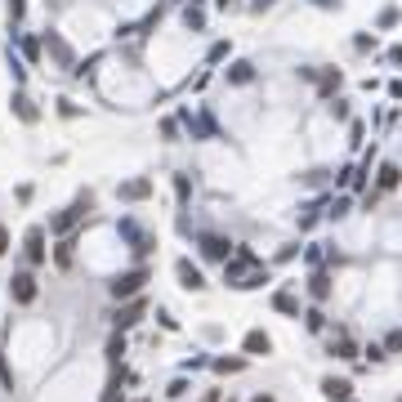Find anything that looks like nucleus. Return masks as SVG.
Returning a JSON list of instances; mask_svg holds the SVG:
<instances>
[{
  "mask_svg": "<svg viewBox=\"0 0 402 402\" xmlns=\"http://www.w3.org/2000/svg\"><path fill=\"white\" fill-rule=\"evenodd\" d=\"M148 282H152V273L139 264V268H130V273L112 277V282H107V290H112V300L126 304V300H134V295H143V286H148Z\"/></svg>",
  "mask_w": 402,
  "mask_h": 402,
  "instance_id": "obj_1",
  "label": "nucleus"
},
{
  "mask_svg": "<svg viewBox=\"0 0 402 402\" xmlns=\"http://www.w3.org/2000/svg\"><path fill=\"white\" fill-rule=\"evenodd\" d=\"M116 233L130 241V250L139 255V260H143V255H152V250H156V237H152V233H148L143 224H134V219H121V224H116Z\"/></svg>",
  "mask_w": 402,
  "mask_h": 402,
  "instance_id": "obj_2",
  "label": "nucleus"
},
{
  "mask_svg": "<svg viewBox=\"0 0 402 402\" xmlns=\"http://www.w3.org/2000/svg\"><path fill=\"white\" fill-rule=\"evenodd\" d=\"M143 318H148V300H143V295H134V300H126V304H121V309L112 313V326H116L121 335H126L130 326H139Z\"/></svg>",
  "mask_w": 402,
  "mask_h": 402,
  "instance_id": "obj_3",
  "label": "nucleus"
},
{
  "mask_svg": "<svg viewBox=\"0 0 402 402\" xmlns=\"http://www.w3.org/2000/svg\"><path fill=\"white\" fill-rule=\"evenodd\" d=\"M41 50H50V58H54L58 67H67V72L76 67V54H72V45H67L58 32H45V36H41Z\"/></svg>",
  "mask_w": 402,
  "mask_h": 402,
  "instance_id": "obj_4",
  "label": "nucleus"
},
{
  "mask_svg": "<svg viewBox=\"0 0 402 402\" xmlns=\"http://www.w3.org/2000/svg\"><path fill=\"white\" fill-rule=\"evenodd\" d=\"M197 246H201L206 260H219V264H228V260H233V241H228V237H219V233H201V237H197Z\"/></svg>",
  "mask_w": 402,
  "mask_h": 402,
  "instance_id": "obj_5",
  "label": "nucleus"
},
{
  "mask_svg": "<svg viewBox=\"0 0 402 402\" xmlns=\"http://www.w3.org/2000/svg\"><path fill=\"white\" fill-rule=\"evenodd\" d=\"M22 255H27V264H45L50 260V250H45V228L32 224L27 233H22Z\"/></svg>",
  "mask_w": 402,
  "mask_h": 402,
  "instance_id": "obj_6",
  "label": "nucleus"
},
{
  "mask_svg": "<svg viewBox=\"0 0 402 402\" xmlns=\"http://www.w3.org/2000/svg\"><path fill=\"white\" fill-rule=\"evenodd\" d=\"M9 112H14L22 126H36V121H41V107L32 103V94H27V90H14V94H9Z\"/></svg>",
  "mask_w": 402,
  "mask_h": 402,
  "instance_id": "obj_7",
  "label": "nucleus"
},
{
  "mask_svg": "<svg viewBox=\"0 0 402 402\" xmlns=\"http://www.w3.org/2000/svg\"><path fill=\"white\" fill-rule=\"evenodd\" d=\"M9 300L22 304V309L36 304V277L32 273H14V277H9Z\"/></svg>",
  "mask_w": 402,
  "mask_h": 402,
  "instance_id": "obj_8",
  "label": "nucleus"
},
{
  "mask_svg": "<svg viewBox=\"0 0 402 402\" xmlns=\"http://www.w3.org/2000/svg\"><path fill=\"white\" fill-rule=\"evenodd\" d=\"M250 264H260V260H255V250H250V246H241L233 260L224 264V282H228V286H237V282H241V273H246Z\"/></svg>",
  "mask_w": 402,
  "mask_h": 402,
  "instance_id": "obj_9",
  "label": "nucleus"
},
{
  "mask_svg": "<svg viewBox=\"0 0 402 402\" xmlns=\"http://www.w3.org/2000/svg\"><path fill=\"white\" fill-rule=\"evenodd\" d=\"M241 353H250V358H268V353H273V335H268V331H246V335H241Z\"/></svg>",
  "mask_w": 402,
  "mask_h": 402,
  "instance_id": "obj_10",
  "label": "nucleus"
},
{
  "mask_svg": "<svg viewBox=\"0 0 402 402\" xmlns=\"http://www.w3.org/2000/svg\"><path fill=\"white\" fill-rule=\"evenodd\" d=\"M175 273H179V286H184V290H206V277H201V268L192 260H179Z\"/></svg>",
  "mask_w": 402,
  "mask_h": 402,
  "instance_id": "obj_11",
  "label": "nucleus"
},
{
  "mask_svg": "<svg viewBox=\"0 0 402 402\" xmlns=\"http://www.w3.org/2000/svg\"><path fill=\"white\" fill-rule=\"evenodd\" d=\"M116 197L121 201H148L152 197V179H130V184L116 188Z\"/></svg>",
  "mask_w": 402,
  "mask_h": 402,
  "instance_id": "obj_12",
  "label": "nucleus"
},
{
  "mask_svg": "<svg viewBox=\"0 0 402 402\" xmlns=\"http://www.w3.org/2000/svg\"><path fill=\"white\" fill-rule=\"evenodd\" d=\"M322 394H326V402H353V380H335V375H326Z\"/></svg>",
  "mask_w": 402,
  "mask_h": 402,
  "instance_id": "obj_13",
  "label": "nucleus"
},
{
  "mask_svg": "<svg viewBox=\"0 0 402 402\" xmlns=\"http://www.w3.org/2000/svg\"><path fill=\"white\" fill-rule=\"evenodd\" d=\"M331 353H335V358H358V344H353V335L344 331V326H335V335H331Z\"/></svg>",
  "mask_w": 402,
  "mask_h": 402,
  "instance_id": "obj_14",
  "label": "nucleus"
},
{
  "mask_svg": "<svg viewBox=\"0 0 402 402\" xmlns=\"http://www.w3.org/2000/svg\"><path fill=\"white\" fill-rule=\"evenodd\" d=\"M344 85V76H340V67H326V72H318V99H331V94Z\"/></svg>",
  "mask_w": 402,
  "mask_h": 402,
  "instance_id": "obj_15",
  "label": "nucleus"
},
{
  "mask_svg": "<svg viewBox=\"0 0 402 402\" xmlns=\"http://www.w3.org/2000/svg\"><path fill=\"white\" fill-rule=\"evenodd\" d=\"M375 175H380V192H394V188L402 184V166H398V161H380Z\"/></svg>",
  "mask_w": 402,
  "mask_h": 402,
  "instance_id": "obj_16",
  "label": "nucleus"
},
{
  "mask_svg": "<svg viewBox=\"0 0 402 402\" xmlns=\"http://www.w3.org/2000/svg\"><path fill=\"white\" fill-rule=\"evenodd\" d=\"M184 27H188V32H206V9H201V0H188V5H184Z\"/></svg>",
  "mask_w": 402,
  "mask_h": 402,
  "instance_id": "obj_17",
  "label": "nucleus"
},
{
  "mask_svg": "<svg viewBox=\"0 0 402 402\" xmlns=\"http://www.w3.org/2000/svg\"><path fill=\"white\" fill-rule=\"evenodd\" d=\"M255 81V63L250 58H237L233 67H228V85H250Z\"/></svg>",
  "mask_w": 402,
  "mask_h": 402,
  "instance_id": "obj_18",
  "label": "nucleus"
},
{
  "mask_svg": "<svg viewBox=\"0 0 402 402\" xmlns=\"http://www.w3.org/2000/svg\"><path fill=\"white\" fill-rule=\"evenodd\" d=\"M5 63H9V76H14V90H22V85H27V67H22V58L14 54V45L5 50Z\"/></svg>",
  "mask_w": 402,
  "mask_h": 402,
  "instance_id": "obj_19",
  "label": "nucleus"
},
{
  "mask_svg": "<svg viewBox=\"0 0 402 402\" xmlns=\"http://www.w3.org/2000/svg\"><path fill=\"white\" fill-rule=\"evenodd\" d=\"M72 260H76V237H63V241L54 246V264H58V268H72Z\"/></svg>",
  "mask_w": 402,
  "mask_h": 402,
  "instance_id": "obj_20",
  "label": "nucleus"
},
{
  "mask_svg": "<svg viewBox=\"0 0 402 402\" xmlns=\"http://www.w3.org/2000/svg\"><path fill=\"white\" fill-rule=\"evenodd\" d=\"M273 309L286 313V318H300V300L290 295V290H277V295H273Z\"/></svg>",
  "mask_w": 402,
  "mask_h": 402,
  "instance_id": "obj_21",
  "label": "nucleus"
},
{
  "mask_svg": "<svg viewBox=\"0 0 402 402\" xmlns=\"http://www.w3.org/2000/svg\"><path fill=\"white\" fill-rule=\"evenodd\" d=\"M210 367L219 375H237V371H246V358H210Z\"/></svg>",
  "mask_w": 402,
  "mask_h": 402,
  "instance_id": "obj_22",
  "label": "nucleus"
},
{
  "mask_svg": "<svg viewBox=\"0 0 402 402\" xmlns=\"http://www.w3.org/2000/svg\"><path fill=\"white\" fill-rule=\"evenodd\" d=\"M309 295H313V300H326V295H331V277H326V273H313V277H309Z\"/></svg>",
  "mask_w": 402,
  "mask_h": 402,
  "instance_id": "obj_23",
  "label": "nucleus"
},
{
  "mask_svg": "<svg viewBox=\"0 0 402 402\" xmlns=\"http://www.w3.org/2000/svg\"><path fill=\"white\" fill-rule=\"evenodd\" d=\"M14 45L22 50V58H32V63L41 58V41H36V36H18V32H14Z\"/></svg>",
  "mask_w": 402,
  "mask_h": 402,
  "instance_id": "obj_24",
  "label": "nucleus"
},
{
  "mask_svg": "<svg viewBox=\"0 0 402 402\" xmlns=\"http://www.w3.org/2000/svg\"><path fill=\"white\" fill-rule=\"evenodd\" d=\"M264 282H268V268H255V273H246L237 282V290H255V286H264Z\"/></svg>",
  "mask_w": 402,
  "mask_h": 402,
  "instance_id": "obj_25",
  "label": "nucleus"
},
{
  "mask_svg": "<svg viewBox=\"0 0 402 402\" xmlns=\"http://www.w3.org/2000/svg\"><path fill=\"white\" fill-rule=\"evenodd\" d=\"M228 54H233V45H228V41H215L210 50H206V63H224Z\"/></svg>",
  "mask_w": 402,
  "mask_h": 402,
  "instance_id": "obj_26",
  "label": "nucleus"
},
{
  "mask_svg": "<svg viewBox=\"0 0 402 402\" xmlns=\"http://www.w3.org/2000/svg\"><path fill=\"white\" fill-rule=\"evenodd\" d=\"M99 63H103V54H90L85 63H76V67H72V76H81V81H85V76H94V67H99Z\"/></svg>",
  "mask_w": 402,
  "mask_h": 402,
  "instance_id": "obj_27",
  "label": "nucleus"
},
{
  "mask_svg": "<svg viewBox=\"0 0 402 402\" xmlns=\"http://www.w3.org/2000/svg\"><path fill=\"white\" fill-rule=\"evenodd\" d=\"M304 326H309L313 335H318V331H326V313H322V309H309V313H304Z\"/></svg>",
  "mask_w": 402,
  "mask_h": 402,
  "instance_id": "obj_28",
  "label": "nucleus"
},
{
  "mask_svg": "<svg viewBox=\"0 0 402 402\" xmlns=\"http://www.w3.org/2000/svg\"><path fill=\"white\" fill-rule=\"evenodd\" d=\"M398 22H402V9H398V5H389V9H380L375 27H398Z\"/></svg>",
  "mask_w": 402,
  "mask_h": 402,
  "instance_id": "obj_29",
  "label": "nucleus"
},
{
  "mask_svg": "<svg viewBox=\"0 0 402 402\" xmlns=\"http://www.w3.org/2000/svg\"><path fill=\"white\" fill-rule=\"evenodd\" d=\"M121 353H126V335H112V340H107V362H112V367H116V362H121Z\"/></svg>",
  "mask_w": 402,
  "mask_h": 402,
  "instance_id": "obj_30",
  "label": "nucleus"
},
{
  "mask_svg": "<svg viewBox=\"0 0 402 402\" xmlns=\"http://www.w3.org/2000/svg\"><path fill=\"white\" fill-rule=\"evenodd\" d=\"M349 206H353L349 197H335V201H331V210H322V215H326V219H344V215H349Z\"/></svg>",
  "mask_w": 402,
  "mask_h": 402,
  "instance_id": "obj_31",
  "label": "nucleus"
},
{
  "mask_svg": "<svg viewBox=\"0 0 402 402\" xmlns=\"http://www.w3.org/2000/svg\"><path fill=\"white\" fill-rule=\"evenodd\" d=\"M161 139H166V143H179V121H175V116L161 121Z\"/></svg>",
  "mask_w": 402,
  "mask_h": 402,
  "instance_id": "obj_32",
  "label": "nucleus"
},
{
  "mask_svg": "<svg viewBox=\"0 0 402 402\" xmlns=\"http://www.w3.org/2000/svg\"><path fill=\"white\" fill-rule=\"evenodd\" d=\"M5 14H9V22H18L27 14V0H5Z\"/></svg>",
  "mask_w": 402,
  "mask_h": 402,
  "instance_id": "obj_33",
  "label": "nucleus"
},
{
  "mask_svg": "<svg viewBox=\"0 0 402 402\" xmlns=\"http://www.w3.org/2000/svg\"><path fill=\"white\" fill-rule=\"evenodd\" d=\"M322 219V206H304V215H300V228H313Z\"/></svg>",
  "mask_w": 402,
  "mask_h": 402,
  "instance_id": "obj_34",
  "label": "nucleus"
},
{
  "mask_svg": "<svg viewBox=\"0 0 402 402\" xmlns=\"http://www.w3.org/2000/svg\"><path fill=\"white\" fill-rule=\"evenodd\" d=\"M188 394V380L179 375V380H170V389H166V398H184Z\"/></svg>",
  "mask_w": 402,
  "mask_h": 402,
  "instance_id": "obj_35",
  "label": "nucleus"
},
{
  "mask_svg": "<svg viewBox=\"0 0 402 402\" xmlns=\"http://www.w3.org/2000/svg\"><path fill=\"white\" fill-rule=\"evenodd\" d=\"M197 367H210V358H206V353H192V358L184 362V371H197Z\"/></svg>",
  "mask_w": 402,
  "mask_h": 402,
  "instance_id": "obj_36",
  "label": "nucleus"
},
{
  "mask_svg": "<svg viewBox=\"0 0 402 402\" xmlns=\"http://www.w3.org/2000/svg\"><path fill=\"white\" fill-rule=\"evenodd\" d=\"M384 353H402V331H389V340H384Z\"/></svg>",
  "mask_w": 402,
  "mask_h": 402,
  "instance_id": "obj_37",
  "label": "nucleus"
},
{
  "mask_svg": "<svg viewBox=\"0 0 402 402\" xmlns=\"http://www.w3.org/2000/svg\"><path fill=\"white\" fill-rule=\"evenodd\" d=\"M58 112H63V116H81V107L72 103V99H58Z\"/></svg>",
  "mask_w": 402,
  "mask_h": 402,
  "instance_id": "obj_38",
  "label": "nucleus"
},
{
  "mask_svg": "<svg viewBox=\"0 0 402 402\" xmlns=\"http://www.w3.org/2000/svg\"><path fill=\"white\" fill-rule=\"evenodd\" d=\"M175 192H179V201H188V192H192V188H188V175L175 179Z\"/></svg>",
  "mask_w": 402,
  "mask_h": 402,
  "instance_id": "obj_39",
  "label": "nucleus"
},
{
  "mask_svg": "<svg viewBox=\"0 0 402 402\" xmlns=\"http://www.w3.org/2000/svg\"><path fill=\"white\" fill-rule=\"evenodd\" d=\"M353 50H362V54L375 50V36H358V41H353Z\"/></svg>",
  "mask_w": 402,
  "mask_h": 402,
  "instance_id": "obj_40",
  "label": "nucleus"
},
{
  "mask_svg": "<svg viewBox=\"0 0 402 402\" xmlns=\"http://www.w3.org/2000/svg\"><path fill=\"white\" fill-rule=\"evenodd\" d=\"M331 112H335V121H349V103H344V99H335V103H331Z\"/></svg>",
  "mask_w": 402,
  "mask_h": 402,
  "instance_id": "obj_41",
  "label": "nucleus"
},
{
  "mask_svg": "<svg viewBox=\"0 0 402 402\" xmlns=\"http://www.w3.org/2000/svg\"><path fill=\"white\" fill-rule=\"evenodd\" d=\"M367 358H371V362H384L389 353H384V344H371V349H367Z\"/></svg>",
  "mask_w": 402,
  "mask_h": 402,
  "instance_id": "obj_42",
  "label": "nucleus"
},
{
  "mask_svg": "<svg viewBox=\"0 0 402 402\" xmlns=\"http://www.w3.org/2000/svg\"><path fill=\"white\" fill-rule=\"evenodd\" d=\"M197 402H224V394H219V389H206V394H201Z\"/></svg>",
  "mask_w": 402,
  "mask_h": 402,
  "instance_id": "obj_43",
  "label": "nucleus"
},
{
  "mask_svg": "<svg viewBox=\"0 0 402 402\" xmlns=\"http://www.w3.org/2000/svg\"><path fill=\"white\" fill-rule=\"evenodd\" d=\"M277 5V0H250V9H255V14H264V9H273Z\"/></svg>",
  "mask_w": 402,
  "mask_h": 402,
  "instance_id": "obj_44",
  "label": "nucleus"
},
{
  "mask_svg": "<svg viewBox=\"0 0 402 402\" xmlns=\"http://www.w3.org/2000/svg\"><path fill=\"white\" fill-rule=\"evenodd\" d=\"M0 255H9V228L0 224Z\"/></svg>",
  "mask_w": 402,
  "mask_h": 402,
  "instance_id": "obj_45",
  "label": "nucleus"
},
{
  "mask_svg": "<svg viewBox=\"0 0 402 402\" xmlns=\"http://www.w3.org/2000/svg\"><path fill=\"white\" fill-rule=\"evenodd\" d=\"M389 99H402V81H389Z\"/></svg>",
  "mask_w": 402,
  "mask_h": 402,
  "instance_id": "obj_46",
  "label": "nucleus"
},
{
  "mask_svg": "<svg viewBox=\"0 0 402 402\" xmlns=\"http://www.w3.org/2000/svg\"><path fill=\"white\" fill-rule=\"evenodd\" d=\"M389 63H398V67H402V45H394V50H389Z\"/></svg>",
  "mask_w": 402,
  "mask_h": 402,
  "instance_id": "obj_47",
  "label": "nucleus"
},
{
  "mask_svg": "<svg viewBox=\"0 0 402 402\" xmlns=\"http://www.w3.org/2000/svg\"><path fill=\"white\" fill-rule=\"evenodd\" d=\"M215 9H241L237 0H215Z\"/></svg>",
  "mask_w": 402,
  "mask_h": 402,
  "instance_id": "obj_48",
  "label": "nucleus"
},
{
  "mask_svg": "<svg viewBox=\"0 0 402 402\" xmlns=\"http://www.w3.org/2000/svg\"><path fill=\"white\" fill-rule=\"evenodd\" d=\"M318 9H340V0H313Z\"/></svg>",
  "mask_w": 402,
  "mask_h": 402,
  "instance_id": "obj_49",
  "label": "nucleus"
},
{
  "mask_svg": "<svg viewBox=\"0 0 402 402\" xmlns=\"http://www.w3.org/2000/svg\"><path fill=\"white\" fill-rule=\"evenodd\" d=\"M250 402H277V398L273 394H260V398H250Z\"/></svg>",
  "mask_w": 402,
  "mask_h": 402,
  "instance_id": "obj_50",
  "label": "nucleus"
},
{
  "mask_svg": "<svg viewBox=\"0 0 402 402\" xmlns=\"http://www.w3.org/2000/svg\"><path fill=\"white\" fill-rule=\"evenodd\" d=\"M170 5H188V0H170Z\"/></svg>",
  "mask_w": 402,
  "mask_h": 402,
  "instance_id": "obj_51",
  "label": "nucleus"
},
{
  "mask_svg": "<svg viewBox=\"0 0 402 402\" xmlns=\"http://www.w3.org/2000/svg\"><path fill=\"white\" fill-rule=\"evenodd\" d=\"M134 402H148V398H134Z\"/></svg>",
  "mask_w": 402,
  "mask_h": 402,
  "instance_id": "obj_52",
  "label": "nucleus"
},
{
  "mask_svg": "<svg viewBox=\"0 0 402 402\" xmlns=\"http://www.w3.org/2000/svg\"><path fill=\"white\" fill-rule=\"evenodd\" d=\"M228 402H237V398H228Z\"/></svg>",
  "mask_w": 402,
  "mask_h": 402,
  "instance_id": "obj_53",
  "label": "nucleus"
}]
</instances>
